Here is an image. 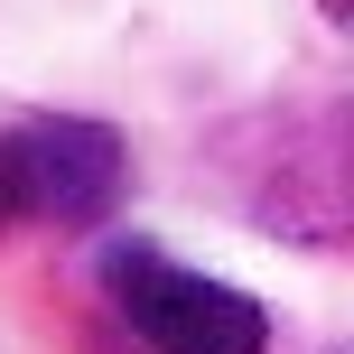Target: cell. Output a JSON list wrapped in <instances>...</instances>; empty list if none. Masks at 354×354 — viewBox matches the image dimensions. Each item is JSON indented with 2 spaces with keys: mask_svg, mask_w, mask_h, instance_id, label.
Returning <instances> with one entry per match:
<instances>
[{
  "mask_svg": "<svg viewBox=\"0 0 354 354\" xmlns=\"http://www.w3.org/2000/svg\"><path fill=\"white\" fill-rule=\"evenodd\" d=\"M10 168H19V214H47V224H103L122 205V140L103 122L10 131Z\"/></svg>",
  "mask_w": 354,
  "mask_h": 354,
  "instance_id": "obj_2",
  "label": "cell"
},
{
  "mask_svg": "<svg viewBox=\"0 0 354 354\" xmlns=\"http://www.w3.org/2000/svg\"><path fill=\"white\" fill-rule=\"evenodd\" d=\"M19 214V168H10V131H0V224Z\"/></svg>",
  "mask_w": 354,
  "mask_h": 354,
  "instance_id": "obj_3",
  "label": "cell"
},
{
  "mask_svg": "<svg viewBox=\"0 0 354 354\" xmlns=\"http://www.w3.org/2000/svg\"><path fill=\"white\" fill-rule=\"evenodd\" d=\"M103 289L122 299V317L140 326L159 354H261L270 317L224 280H196V270H168L149 243H112L103 252Z\"/></svg>",
  "mask_w": 354,
  "mask_h": 354,
  "instance_id": "obj_1",
  "label": "cell"
}]
</instances>
